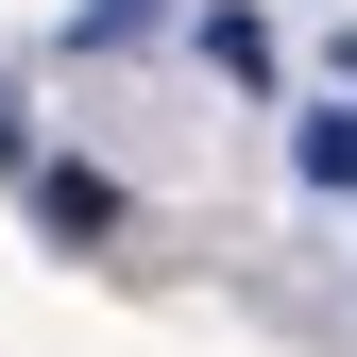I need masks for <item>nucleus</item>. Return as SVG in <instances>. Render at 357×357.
<instances>
[{"mask_svg":"<svg viewBox=\"0 0 357 357\" xmlns=\"http://www.w3.org/2000/svg\"><path fill=\"white\" fill-rule=\"evenodd\" d=\"M289 153H306V188H357V102H306Z\"/></svg>","mask_w":357,"mask_h":357,"instance_id":"nucleus-2","label":"nucleus"},{"mask_svg":"<svg viewBox=\"0 0 357 357\" xmlns=\"http://www.w3.org/2000/svg\"><path fill=\"white\" fill-rule=\"evenodd\" d=\"M153 17H170V0H85V17H68V34H85V52H137V34H153Z\"/></svg>","mask_w":357,"mask_h":357,"instance_id":"nucleus-3","label":"nucleus"},{"mask_svg":"<svg viewBox=\"0 0 357 357\" xmlns=\"http://www.w3.org/2000/svg\"><path fill=\"white\" fill-rule=\"evenodd\" d=\"M34 221H52V238H119V188L102 170H34Z\"/></svg>","mask_w":357,"mask_h":357,"instance_id":"nucleus-1","label":"nucleus"}]
</instances>
